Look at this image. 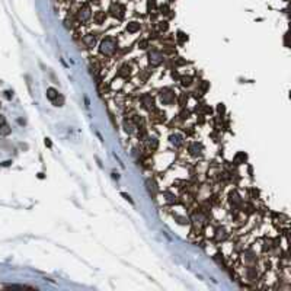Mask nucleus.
Returning a JSON list of instances; mask_svg holds the SVG:
<instances>
[{
  "mask_svg": "<svg viewBox=\"0 0 291 291\" xmlns=\"http://www.w3.org/2000/svg\"><path fill=\"white\" fill-rule=\"evenodd\" d=\"M99 51L103 54V55H112L115 51H117V41L111 37L105 38L103 41L101 42V47H99Z\"/></svg>",
  "mask_w": 291,
  "mask_h": 291,
  "instance_id": "f257e3e1",
  "label": "nucleus"
},
{
  "mask_svg": "<svg viewBox=\"0 0 291 291\" xmlns=\"http://www.w3.org/2000/svg\"><path fill=\"white\" fill-rule=\"evenodd\" d=\"M109 12H111V15H112L114 18H117V19H122V18H124V15H125V7L121 4V3H114V4L111 6Z\"/></svg>",
  "mask_w": 291,
  "mask_h": 291,
  "instance_id": "f03ea898",
  "label": "nucleus"
},
{
  "mask_svg": "<svg viewBox=\"0 0 291 291\" xmlns=\"http://www.w3.org/2000/svg\"><path fill=\"white\" fill-rule=\"evenodd\" d=\"M149 61L152 66H159L162 61H163V54L157 50H153L150 54H149Z\"/></svg>",
  "mask_w": 291,
  "mask_h": 291,
  "instance_id": "7ed1b4c3",
  "label": "nucleus"
},
{
  "mask_svg": "<svg viewBox=\"0 0 291 291\" xmlns=\"http://www.w3.org/2000/svg\"><path fill=\"white\" fill-rule=\"evenodd\" d=\"M90 16H92V10H90V7H89V6H83V7L77 12V19H79L80 22H86V21H89V19H90Z\"/></svg>",
  "mask_w": 291,
  "mask_h": 291,
  "instance_id": "20e7f679",
  "label": "nucleus"
},
{
  "mask_svg": "<svg viewBox=\"0 0 291 291\" xmlns=\"http://www.w3.org/2000/svg\"><path fill=\"white\" fill-rule=\"evenodd\" d=\"M160 98H162V102H163V103H173V102H175V93L170 92V90L162 92Z\"/></svg>",
  "mask_w": 291,
  "mask_h": 291,
  "instance_id": "39448f33",
  "label": "nucleus"
},
{
  "mask_svg": "<svg viewBox=\"0 0 291 291\" xmlns=\"http://www.w3.org/2000/svg\"><path fill=\"white\" fill-rule=\"evenodd\" d=\"M188 150H189V153H191L192 156H201L202 146H201V144H198V143H191V144H189V147H188Z\"/></svg>",
  "mask_w": 291,
  "mask_h": 291,
  "instance_id": "423d86ee",
  "label": "nucleus"
},
{
  "mask_svg": "<svg viewBox=\"0 0 291 291\" xmlns=\"http://www.w3.org/2000/svg\"><path fill=\"white\" fill-rule=\"evenodd\" d=\"M58 96H60V95H58V92H57L54 87H48V89H47V98H48L51 102H54Z\"/></svg>",
  "mask_w": 291,
  "mask_h": 291,
  "instance_id": "0eeeda50",
  "label": "nucleus"
},
{
  "mask_svg": "<svg viewBox=\"0 0 291 291\" xmlns=\"http://www.w3.org/2000/svg\"><path fill=\"white\" fill-rule=\"evenodd\" d=\"M141 102H143V106H144V108H147V109L153 108V99H152L150 95H144V96L141 98Z\"/></svg>",
  "mask_w": 291,
  "mask_h": 291,
  "instance_id": "6e6552de",
  "label": "nucleus"
},
{
  "mask_svg": "<svg viewBox=\"0 0 291 291\" xmlns=\"http://www.w3.org/2000/svg\"><path fill=\"white\" fill-rule=\"evenodd\" d=\"M95 41H96V38L93 37V34L87 35V37L83 40V42H84V45H86V47H93V45H95Z\"/></svg>",
  "mask_w": 291,
  "mask_h": 291,
  "instance_id": "1a4fd4ad",
  "label": "nucleus"
},
{
  "mask_svg": "<svg viewBox=\"0 0 291 291\" xmlns=\"http://www.w3.org/2000/svg\"><path fill=\"white\" fill-rule=\"evenodd\" d=\"M138 29H140V23L138 22H131V23L127 25V31L128 32H137Z\"/></svg>",
  "mask_w": 291,
  "mask_h": 291,
  "instance_id": "9d476101",
  "label": "nucleus"
},
{
  "mask_svg": "<svg viewBox=\"0 0 291 291\" xmlns=\"http://www.w3.org/2000/svg\"><path fill=\"white\" fill-rule=\"evenodd\" d=\"M130 66L128 64H125V66H122L121 69H120V72H118V76H121V77H127L128 74H130Z\"/></svg>",
  "mask_w": 291,
  "mask_h": 291,
  "instance_id": "9b49d317",
  "label": "nucleus"
},
{
  "mask_svg": "<svg viewBox=\"0 0 291 291\" xmlns=\"http://www.w3.org/2000/svg\"><path fill=\"white\" fill-rule=\"evenodd\" d=\"M170 140H172V143H173V144H175L176 147L182 146V143H183V141H182V137H181V135H172V137H170Z\"/></svg>",
  "mask_w": 291,
  "mask_h": 291,
  "instance_id": "f8f14e48",
  "label": "nucleus"
},
{
  "mask_svg": "<svg viewBox=\"0 0 291 291\" xmlns=\"http://www.w3.org/2000/svg\"><path fill=\"white\" fill-rule=\"evenodd\" d=\"M93 19H95V22H96V23H102V22L105 21V13H102V12H98V13L93 16Z\"/></svg>",
  "mask_w": 291,
  "mask_h": 291,
  "instance_id": "ddd939ff",
  "label": "nucleus"
},
{
  "mask_svg": "<svg viewBox=\"0 0 291 291\" xmlns=\"http://www.w3.org/2000/svg\"><path fill=\"white\" fill-rule=\"evenodd\" d=\"M181 80H182V86H185V87L192 84V79L189 76H183V77H181Z\"/></svg>",
  "mask_w": 291,
  "mask_h": 291,
  "instance_id": "4468645a",
  "label": "nucleus"
},
{
  "mask_svg": "<svg viewBox=\"0 0 291 291\" xmlns=\"http://www.w3.org/2000/svg\"><path fill=\"white\" fill-rule=\"evenodd\" d=\"M124 125H125V131H127V132H130V134H131V132H134V125H132L131 121H127V120H125Z\"/></svg>",
  "mask_w": 291,
  "mask_h": 291,
  "instance_id": "2eb2a0df",
  "label": "nucleus"
},
{
  "mask_svg": "<svg viewBox=\"0 0 291 291\" xmlns=\"http://www.w3.org/2000/svg\"><path fill=\"white\" fill-rule=\"evenodd\" d=\"M157 146H159L157 140H156V138H150V141H149V149L153 152V150H156V149H157Z\"/></svg>",
  "mask_w": 291,
  "mask_h": 291,
  "instance_id": "dca6fc26",
  "label": "nucleus"
},
{
  "mask_svg": "<svg viewBox=\"0 0 291 291\" xmlns=\"http://www.w3.org/2000/svg\"><path fill=\"white\" fill-rule=\"evenodd\" d=\"M10 128H9V125L7 124H4V125H1L0 127V134H3V135H7V134H10Z\"/></svg>",
  "mask_w": 291,
  "mask_h": 291,
  "instance_id": "f3484780",
  "label": "nucleus"
},
{
  "mask_svg": "<svg viewBox=\"0 0 291 291\" xmlns=\"http://www.w3.org/2000/svg\"><path fill=\"white\" fill-rule=\"evenodd\" d=\"M138 47H140L141 50H146V48L149 47V40H141V41H138Z\"/></svg>",
  "mask_w": 291,
  "mask_h": 291,
  "instance_id": "a211bd4d",
  "label": "nucleus"
},
{
  "mask_svg": "<svg viewBox=\"0 0 291 291\" xmlns=\"http://www.w3.org/2000/svg\"><path fill=\"white\" fill-rule=\"evenodd\" d=\"M178 40H179V42H185L188 41V37L183 32H178Z\"/></svg>",
  "mask_w": 291,
  "mask_h": 291,
  "instance_id": "6ab92c4d",
  "label": "nucleus"
},
{
  "mask_svg": "<svg viewBox=\"0 0 291 291\" xmlns=\"http://www.w3.org/2000/svg\"><path fill=\"white\" fill-rule=\"evenodd\" d=\"M239 160H242V162L245 163V160H246V154H245V153H239V154L236 156V163H237Z\"/></svg>",
  "mask_w": 291,
  "mask_h": 291,
  "instance_id": "aec40b11",
  "label": "nucleus"
},
{
  "mask_svg": "<svg viewBox=\"0 0 291 291\" xmlns=\"http://www.w3.org/2000/svg\"><path fill=\"white\" fill-rule=\"evenodd\" d=\"M167 28H169V25H167L166 21H163V22L159 23V29H160V31H167Z\"/></svg>",
  "mask_w": 291,
  "mask_h": 291,
  "instance_id": "412c9836",
  "label": "nucleus"
},
{
  "mask_svg": "<svg viewBox=\"0 0 291 291\" xmlns=\"http://www.w3.org/2000/svg\"><path fill=\"white\" fill-rule=\"evenodd\" d=\"M160 10H162L160 13H163V15H169V12H170V9H169L167 4H163V6L160 7Z\"/></svg>",
  "mask_w": 291,
  "mask_h": 291,
  "instance_id": "4be33fe9",
  "label": "nucleus"
},
{
  "mask_svg": "<svg viewBox=\"0 0 291 291\" xmlns=\"http://www.w3.org/2000/svg\"><path fill=\"white\" fill-rule=\"evenodd\" d=\"M152 9H156V1L154 0H149V10L152 12Z\"/></svg>",
  "mask_w": 291,
  "mask_h": 291,
  "instance_id": "5701e85b",
  "label": "nucleus"
},
{
  "mask_svg": "<svg viewBox=\"0 0 291 291\" xmlns=\"http://www.w3.org/2000/svg\"><path fill=\"white\" fill-rule=\"evenodd\" d=\"M185 99H188V98H186V95H182V96H181V99H179V105H181V106H185Z\"/></svg>",
  "mask_w": 291,
  "mask_h": 291,
  "instance_id": "b1692460",
  "label": "nucleus"
},
{
  "mask_svg": "<svg viewBox=\"0 0 291 291\" xmlns=\"http://www.w3.org/2000/svg\"><path fill=\"white\" fill-rule=\"evenodd\" d=\"M188 115H189V112H188V111H182V112H181V120L188 118Z\"/></svg>",
  "mask_w": 291,
  "mask_h": 291,
  "instance_id": "393cba45",
  "label": "nucleus"
},
{
  "mask_svg": "<svg viewBox=\"0 0 291 291\" xmlns=\"http://www.w3.org/2000/svg\"><path fill=\"white\" fill-rule=\"evenodd\" d=\"M217 109H218V112H220V114H223V112H224V105H223V103H220V105L217 106Z\"/></svg>",
  "mask_w": 291,
  "mask_h": 291,
  "instance_id": "a878e982",
  "label": "nucleus"
},
{
  "mask_svg": "<svg viewBox=\"0 0 291 291\" xmlns=\"http://www.w3.org/2000/svg\"><path fill=\"white\" fill-rule=\"evenodd\" d=\"M172 77H173V79H179V73L173 70V72H172Z\"/></svg>",
  "mask_w": 291,
  "mask_h": 291,
  "instance_id": "bb28decb",
  "label": "nucleus"
},
{
  "mask_svg": "<svg viewBox=\"0 0 291 291\" xmlns=\"http://www.w3.org/2000/svg\"><path fill=\"white\" fill-rule=\"evenodd\" d=\"M4 124H6V120H4V117H3V115H0V127H1V125H4Z\"/></svg>",
  "mask_w": 291,
  "mask_h": 291,
  "instance_id": "cd10ccee",
  "label": "nucleus"
},
{
  "mask_svg": "<svg viewBox=\"0 0 291 291\" xmlns=\"http://www.w3.org/2000/svg\"><path fill=\"white\" fill-rule=\"evenodd\" d=\"M122 197H124L125 200H128V201H130V202H132V200H131V198H130V195H127V194H122Z\"/></svg>",
  "mask_w": 291,
  "mask_h": 291,
  "instance_id": "c85d7f7f",
  "label": "nucleus"
},
{
  "mask_svg": "<svg viewBox=\"0 0 291 291\" xmlns=\"http://www.w3.org/2000/svg\"><path fill=\"white\" fill-rule=\"evenodd\" d=\"M10 93H12V92H6V96H7V98H9V99H10V98H12V95H10Z\"/></svg>",
  "mask_w": 291,
  "mask_h": 291,
  "instance_id": "c756f323",
  "label": "nucleus"
},
{
  "mask_svg": "<svg viewBox=\"0 0 291 291\" xmlns=\"http://www.w3.org/2000/svg\"><path fill=\"white\" fill-rule=\"evenodd\" d=\"M0 106H1V102H0Z\"/></svg>",
  "mask_w": 291,
  "mask_h": 291,
  "instance_id": "7c9ffc66",
  "label": "nucleus"
}]
</instances>
